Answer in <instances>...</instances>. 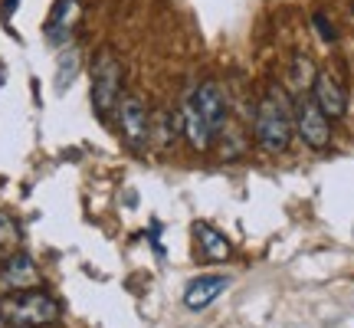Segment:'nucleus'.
<instances>
[{
	"instance_id": "obj_1",
	"label": "nucleus",
	"mask_w": 354,
	"mask_h": 328,
	"mask_svg": "<svg viewBox=\"0 0 354 328\" xmlns=\"http://www.w3.org/2000/svg\"><path fill=\"white\" fill-rule=\"evenodd\" d=\"M253 131L263 152L279 154L289 148L292 135H295V115H292V102L286 99V92L279 86H269V92L259 99Z\"/></svg>"
},
{
	"instance_id": "obj_2",
	"label": "nucleus",
	"mask_w": 354,
	"mask_h": 328,
	"mask_svg": "<svg viewBox=\"0 0 354 328\" xmlns=\"http://www.w3.org/2000/svg\"><path fill=\"white\" fill-rule=\"evenodd\" d=\"M0 318L7 325H17V328H43V325H53L63 318V309L59 302L46 295L39 289H24V292H10L0 299Z\"/></svg>"
},
{
	"instance_id": "obj_3",
	"label": "nucleus",
	"mask_w": 354,
	"mask_h": 328,
	"mask_svg": "<svg viewBox=\"0 0 354 328\" xmlns=\"http://www.w3.org/2000/svg\"><path fill=\"white\" fill-rule=\"evenodd\" d=\"M122 82H125V69L118 63V56L112 50H102L92 60V112L102 122H112L122 102Z\"/></svg>"
},
{
	"instance_id": "obj_4",
	"label": "nucleus",
	"mask_w": 354,
	"mask_h": 328,
	"mask_svg": "<svg viewBox=\"0 0 354 328\" xmlns=\"http://www.w3.org/2000/svg\"><path fill=\"white\" fill-rule=\"evenodd\" d=\"M292 115H295V131H299V138H302L308 148H315V152L328 148L331 145V118L318 109L312 95L302 92V95L295 99V105H292Z\"/></svg>"
},
{
	"instance_id": "obj_5",
	"label": "nucleus",
	"mask_w": 354,
	"mask_h": 328,
	"mask_svg": "<svg viewBox=\"0 0 354 328\" xmlns=\"http://www.w3.org/2000/svg\"><path fill=\"white\" fill-rule=\"evenodd\" d=\"M115 118H118V128H122V138L131 148H145L148 145V138H151V115H148V105H145L141 95H135V92L122 95Z\"/></svg>"
},
{
	"instance_id": "obj_6",
	"label": "nucleus",
	"mask_w": 354,
	"mask_h": 328,
	"mask_svg": "<svg viewBox=\"0 0 354 328\" xmlns=\"http://www.w3.org/2000/svg\"><path fill=\"white\" fill-rule=\"evenodd\" d=\"M194 95V102H197V109H201V115L207 118V125H210V131H214V141L223 135V128H227V118H230V102H227V92H223V86L216 82V79H207V82H201V86L190 92Z\"/></svg>"
},
{
	"instance_id": "obj_7",
	"label": "nucleus",
	"mask_w": 354,
	"mask_h": 328,
	"mask_svg": "<svg viewBox=\"0 0 354 328\" xmlns=\"http://www.w3.org/2000/svg\"><path fill=\"white\" fill-rule=\"evenodd\" d=\"M312 99H315V105L328 115V118H342V115L348 112V92H344V86L331 76V73H315Z\"/></svg>"
},
{
	"instance_id": "obj_8",
	"label": "nucleus",
	"mask_w": 354,
	"mask_h": 328,
	"mask_svg": "<svg viewBox=\"0 0 354 328\" xmlns=\"http://www.w3.org/2000/svg\"><path fill=\"white\" fill-rule=\"evenodd\" d=\"M177 115H180V131H184V138L190 141V148L210 152V148H214V131H210V125H207V118L201 115L194 95L184 99V105H180V112Z\"/></svg>"
},
{
	"instance_id": "obj_9",
	"label": "nucleus",
	"mask_w": 354,
	"mask_h": 328,
	"mask_svg": "<svg viewBox=\"0 0 354 328\" xmlns=\"http://www.w3.org/2000/svg\"><path fill=\"white\" fill-rule=\"evenodd\" d=\"M227 289H230V276H220V273L197 276V279H190L187 292H184V305H187L190 312H201V309H207L214 299H220Z\"/></svg>"
},
{
	"instance_id": "obj_10",
	"label": "nucleus",
	"mask_w": 354,
	"mask_h": 328,
	"mask_svg": "<svg viewBox=\"0 0 354 328\" xmlns=\"http://www.w3.org/2000/svg\"><path fill=\"white\" fill-rule=\"evenodd\" d=\"M0 282L13 292L37 289L39 286V269L26 253H13V256H7V263H3V269H0Z\"/></svg>"
},
{
	"instance_id": "obj_11",
	"label": "nucleus",
	"mask_w": 354,
	"mask_h": 328,
	"mask_svg": "<svg viewBox=\"0 0 354 328\" xmlns=\"http://www.w3.org/2000/svg\"><path fill=\"white\" fill-rule=\"evenodd\" d=\"M194 237H197V243H201L203 256H207V259H214V263H227L230 256H233L230 240L220 233V230L210 227V224H194Z\"/></svg>"
},
{
	"instance_id": "obj_12",
	"label": "nucleus",
	"mask_w": 354,
	"mask_h": 328,
	"mask_svg": "<svg viewBox=\"0 0 354 328\" xmlns=\"http://www.w3.org/2000/svg\"><path fill=\"white\" fill-rule=\"evenodd\" d=\"M76 20H79V0H59L50 17V24H46V37L56 39V43H66Z\"/></svg>"
},
{
	"instance_id": "obj_13",
	"label": "nucleus",
	"mask_w": 354,
	"mask_h": 328,
	"mask_svg": "<svg viewBox=\"0 0 354 328\" xmlns=\"http://www.w3.org/2000/svg\"><path fill=\"white\" fill-rule=\"evenodd\" d=\"M292 82H295V92H299V95L315 82V66H312L308 56H295V73H292Z\"/></svg>"
},
{
	"instance_id": "obj_14",
	"label": "nucleus",
	"mask_w": 354,
	"mask_h": 328,
	"mask_svg": "<svg viewBox=\"0 0 354 328\" xmlns=\"http://www.w3.org/2000/svg\"><path fill=\"white\" fill-rule=\"evenodd\" d=\"M20 243V230L10 217H0V246H17Z\"/></svg>"
},
{
	"instance_id": "obj_15",
	"label": "nucleus",
	"mask_w": 354,
	"mask_h": 328,
	"mask_svg": "<svg viewBox=\"0 0 354 328\" xmlns=\"http://www.w3.org/2000/svg\"><path fill=\"white\" fill-rule=\"evenodd\" d=\"M315 26L322 30V37H325V39H335V26H328V20H325L322 13L315 17Z\"/></svg>"
},
{
	"instance_id": "obj_16",
	"label": "nucleus",
	"mask_w": 354,
	"mask_h": 328,
	"mask_svg": "<svg viewBox=\"0 0 354 328\" xmlns=\"http://www.w3.org/2000/svg\"><path fill=\"white\" fill-rule=\"evenodd\" d=\"M0 328H3V318H0Z\"/></svg>"
}]
</instances>
